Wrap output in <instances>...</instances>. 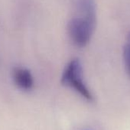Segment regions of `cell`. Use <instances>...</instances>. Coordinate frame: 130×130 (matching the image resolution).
<instances>
[{"mask_svg":"<svg viewBox=\"0 0 130 130\" xmlns=\"http://www.w3.org/2000/svg\"><path fill=\"white\" fill-rule=\"evenodd\" d=\"M78 15L68 23V34L77 47L86 46L91 39L96 26V8L93 0H78Z\"/></svg>","mask_w":130,"mask_h":130,"instance_id":"1","label":"cell"},{"mask_svg":"<svg viewBox=\"0 0 130 130\" xmlns=\"http://www.w3.org/2000/svg\"><path fill=\"white\" fill-rule=\"evenodd\" d=\"M61 84L69 87L87 100H92L93 96L84 82L82 64L78 59L71 60L64 68L61 76Z\"/></svg>","mask_w":130,"mask_h":130,"instance_id":"2","label":"cell"},{"mask_svg":"<svg viewBox=\"0 0 130 130\" xmlns=\"http://www.w3.org/2000/svg\"><path fill=\"white\" fill-rule=\"evenodd\" d=\"M12 79L15 84L19 89L28 91L34 86V79L29 70L25 68L18 67L12 71Z\"/></svg>","mask_w":130,"mask_h":130,"instance_id":"3","label":"cell"},{"mask_svg":"<svg viewBox=\"0 0 130 130\" xmlns=\"http://www.w3.org/2000/svg\"><path fill=\"white\" fill-rule=\"evenodd\" d=\"M123 60L127 74L130 77V33L128 35L123 47Z\"/></svg>","mask_w":130,"mask_h":130,"instance_id":"4","label":"cell"}]
</instances>
